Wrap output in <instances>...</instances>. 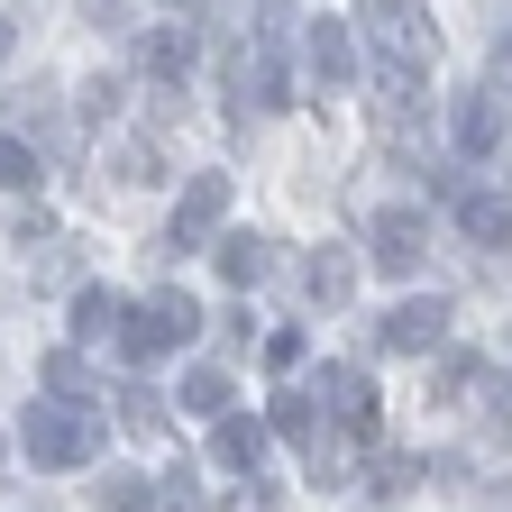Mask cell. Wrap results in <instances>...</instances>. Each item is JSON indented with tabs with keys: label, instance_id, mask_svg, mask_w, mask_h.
I'll list each match as a JSON object with an SVG mask.
<instances>
[{
	"label": "cell",
	"instance_id": "obj_1",
	"mask_svg": "<svg viewBox=\"0 0 512 512\" xmlns=\"http://www.w3.org/2000/svg\"><path fill=\"white\" fill-rule=\"evenodd\" d=\"M19 448H28V467H83L101 448V421L83 403H28L19 412Z\"/></svg>",
	"mask_w": 512,
	"mask_h": 512
},
{
	"label": "cell",
	"instance_id": "obj_2",
	"mask_svg": "<svg viewBox=\"0 0 512 512\" xmlns=\"http://www.w3.org/2000/svg\"><path fill=\"white\" fill-rule=\"evenodd\" d=\"M192 339H202V302H192V293H147L138 311H128V330H119V348L128 357H174V348H192Z\"/></svg>",
	"mask_w": 512,
	"mask_h": 512
},
{
	"label": "cell",
	"instance_id": "obj_3",
	"mask_svg": "<svg viewBox=\"0 0 512 512\" xmlns=\"http://www.w3.org/2000/svg\"><path fill=\"white\" fill-rule=\"evenodd\" d=\"M220 220H229V174H192L183 202H174V220H165V238H156V256H165V266H174V256H192Z\"/></svg>",
	"mask_w": 512,
	"mask_h": 512
},
{
	"label": "cell",
	"instance_id": "obj_4",
	"mask_svg": "<svg viewBox=\"0 0 512 512\" xmlns=\"http://www.w3.org/2000/svg\"><path fill=\"white\" fill-rule=\"evenodd\" d=\"M229 101H238V119L293 101V83H284V46H275V37H247V46L229 55Z\"/></svg>",
	"mask_w": 512,
	"mask_h": 512
},
{
	"label": "cell",
	"instance_id": "obj_5",
	"mask_svg": "<svg viewBox=\"0 0 512 512\" xmlns=\"http://www.w3.org/2000/svg\"><path fill=\"white\" fill-rule=\"evenodd\" d=\"M366 247H375V266H384V275H412L421 256H430V220H421L412 202H394V211H375Z\"/></svg>",
	"mask_w": 512,
	"mask_h": 512
},
{
	"label": "cell",
	"instance_id": "obj_6",
	"mask_svg": "<svg viewBox=\"0 0 512 512\" xmlns=\"http://www.w3.org/2000/svg\"><path fill=\"white\" fill-rule=\"evenodd\" d=\"M448 320H458V311H448L439 293H412V302H394V311H384V348H439L448 339Z\"/></svg>",
	"mask_w": 512,
	"mask_h": 512
},
{
	"label": "cell",
	"instance_id": "obj_7",
	"mask_svg": "<svg viewBox=\"0 0 512 512\" xmlns=\"http://www.w3.org/2000/svg\"><path fill=\"white\" fill-rule=\"evenodd\" d=\"M311 394L330 403V421H339V430H357V439L375 430V384H366L357 366H320V384H311Z\"/></svg>",
	"mask_w": 512,
	"mask_h": 512
},
{
	"label": "cell",
	"instance_id": "obj_8",
	"mask_svg": "<svg viewBox=\"0 0 512 512\" xmlns=\"http://www.w3.org/2000/svg\"><path fill=\"white\" fill-rule=\"evenodd\" d=\"M458 202V229H467V247H512V192H448Z\"/></svg>",
	"mask_w": 512,
	"mask_h": 512
},
{
	"label": "cell",
	"instance_id": "obj_9",
	"mask_svg": "<svg viewBox=\"0 0 512 512\" xmlns=\"http://www.w3.org/2000/svg\"><path fill=\"white\" fill-rule=\"evenodd\" d=\"M302 64H311V83H348V74H357L348 28H339V19H311V28H302Z\"/></svg>",
	"mask_w": 512,
	"mask_h": 512
},
{
	"label": "cell",
	"instance_id": "obj_10",
	"mask_svg": "<svg viewBox=\"0 0 512 512\" xmlns=\"http://www.w3.org/2000/svg\"><path fill=\"white\" fill-rule=\"evenodd\" d=\"M448 138H458V156L476 165V156H494V138H503V110H494V92H467L458 110H448Z\"/></svg>",
	"mask_w": 512,
	"mask_h": 512
},
{
	"label": "cell",
	"instance_id": "obj_11",
	"mask_svg": "<svg viewBox=\"0 0 512 512\" xmlns=\"http://www.w3.org/2000/svg\"><path fill=\"white\" fill-rule=\"evenodd\" d=\"M211 458H220V467H238V476H256V467H266V421L220 412V421H211Z\"/></svg>",
	"mask_w": 512,
	"mask_h": 512
},
{
	"label": "cell",
	"instance_id": "obj_12",
	"mask_svg": "<svg viewBox=\"0 0 512 512\" xmlns=\"http://www.w3.org/2000/svg\"><path fill=\"white\" fill-rule=\"evenodd\" d=\"M138 55H147V74H156V83H183V74H192V55H202V37L174 19V28H147V46H138Z\"/></svg>",
	"mask_w": 512,
	"mask_h": 512
},
{
	"label": "cell",
	"instance_id": "obj_13",
	"mask_svg": "<svg viewBox=\"0 0 512 512\" xmlns=\"http://www.w3.org/2000/svg\"><path fill=\"white\" fill-rule=\"evenodd\" d=\"M302 293H311L320 311H339V302L357 293V266H348V256H339V247H320V256H311V266H302Z\"/></svg>",
	"mask_w": 512,
	"mask_h": 512
},
{
	"label": "cell",
	"instance_id": "obj_14",
	"mask_svg": "<svg viewBox=\"0 0 512 512\" xmlns=\"http://www.w3.org/2000/svg\"><path fill=\"white\" fill-rule=\"evenodd\" d=\"M119 330H128V302H119L110 284L74 293V339H119Z\"/></svg>",
	"mask_w": 512,
	"mask_h": 512
},
{
	"label": "cell",
	"instance_id": "obj_15",
	"mask_svg": "<svg viewBox=\"0 0 512 512\" xmlns=\"http://www.w3.org/2000/svg\"><path fill=\"white\" fill-rule=\"evenodd\" d=\"M266 266H275L266 238H247V229H238V238H220V275H229L238 293H247V284H266Z\"/></svg>",
	"mask_w": 512,
	"mask_h": 512
},
{
	"label": "cell",
	"instance_id": "obj_16",
	"mask_svg": "<svg viewBox=\"0 0 512 512\" xmlns=\"http://www.w3.org/2000/svg\"><path fill=\"white\" fill-rule=\"evenodd\" d=\"M275 430L302 448V458H311L320 439H330V430H320V403H311V394H275Z\"/></svg>",
	"mask_w": 512,
	"mask_h": 512
},
{
	"label": "cell",
	"instance_id": "obj_17",
	"mask_svg": "<svg viewBox=\"0 0 512 512\" xmlns=\"http://www.w3.org/2000/svg\"><path fill=\"white\" fill-rule=\"evenodd\" d=\"M174 403H183V412H202V421H220V412H229V375H220V366H192Z\"/></svg>",
	"mask_w": 512,
	"mask_h": 512
},
{
	"label": "cell",
	"instance_id": "obj_18",
	"mask_svg": "<svg viewBox=\"0 0 512 512\" xmlns=\"http://www.w3.org/2000/svg\"><path fill=\"white\" fill-rule=\"evenodd\" d=\"M476 384H485V357H439V384H430V394L439 403H467Z\"/></svg>",
	"mask_w": 512,
	"mask_h": 512
},
{
	"label": "cell",
	"instance_id": "obj_19",
	"mask_svg": "<svg viewBox=\"0 0 512 512\" xmlns=\"http://www.w3.org/2000/svg\"><path fill=\"white\" fill-rule=\"evenodd\" d=\"M37 174H46V165H37L28 138H0V183H10V192H37Z\"/></svg>",
	"mask_w": 512,
	"mask_h": 512
},
{
	"label": "cell",
	"instance_id": "obj_20",
	"mask_svg": "<svg viewBox=\"0 0 512 512\" xmlns=\"http://www.w3.org/2000/svg\"><path fill=\"white\" fill-rule=\"evenodd\" d=\"M119 421L138 430V439H165V403L147 394V384H128V403H119Z\"/></svg>",
	"mask_w": 512,
	"mask_h": 512
},
{
	"label": "cell",
	"instance_id": "obj_21",
	"mask_svg": "<svg viewBox=\"0 0 512 512\" xmlns=\"http://www.w3.org/2000/svg\"><path fill=\"white\" fill-rule=\"evenodd\" d=\"M421 485V458H403V448H384L375 458V494H412Z\"/></svg>",
	"mask_w": 512,
	"mask_h": 512
},
{
	"label": "cell",
	"instance_id": "obj_22",
	"mask_svg": "<svg viewBox=\"0 0 512 512\" xmlns=\"http://www.w3.org/2000/svg\"><path fill=\"white\" fill-rule=\"evenodd\" d=\"M101 512H156V485H138V476H110V485H101Z\"/></svg>",
	"mask_w": 512,
	"mask_h": 512
},
{
	"label": "cell",
	"instance_id": "obj_23",
	"mask_svg": "<svg viewBox=\"0 0 512 512\" xmlns=\"http://www.w3.org/2000/svg\"><path fill=\"white\" fill-rule=\"evenodd\" d=\"M156 512H202V485H192V467H174V476L156 485Z\"/></svg>",
	"mask_w": 512,
	"mask_h": 512
},
{
	"label": "cell",
	"instance_id": "obj_24",
	"mask_svg": "<svg viewBox=\"0 0 512 512\" xmlns=\"http://www.w3.org/2000/svg\"><path fill=\"white\" fill-rule=\"evenodd\" d=\"M119 183H156V147L128 138V147H119Z\"/></svg>",
	"mask_w": 512,
	"mask_h": 512
},
{
	"label": "cell",
	"instance_id": "obj_25",
	"mask_svg": "<svg viewBox=\"0 0 512 512\" xmlns=\"http://www.w3.org/2000/svg\"><path fill=\"white\" fill-rule=\"evenodd\" d=\"M266 366H275V375L302 366V330H275V339H266Z\"/></svg>",
	"mask_w": 512,
	"mask_h": 512
},
{
	"label": "cell",
	"instance_id": "obj_26",
	"mask_svg": "<svg viewBox=\"0 0 512 512\" xmlns=\"http://www.w3.org/2000/svg\"><path fill=\"white\" fill-rule=\"evenodd\" d=\"M220 512H275V494H266V485H256V476H247V485H238V494H229Z\"/></svg>",
	"mask_w": 512,
	"mask_h": 512
},
{
	"label": "cell",
	"instance_id": "obj_27",
	"mask_svg": "<svg viewBox=\"0 0 512 512\" xmlns=\"http://www.w3.org/2000/svg\"><path fill=\"white\" fill-rule=\"evenodd\" d=\"M494 439L512 448V384H494Z\"/></svg>",
	"mask_w": 512,
	"mask_h": 512
},
{
	"label": "cell",
	"instance_id": "obj_28",
	"mask_svg": "<svg viewBox=\"0 0 512 512\" xmlns=\"http://www.w3.org/2000/svg\"><path fill=\"white\" fill-rule=\"evenodd\" d=\"M494 92H512V46H503V55H494Z\"/></svg>",
	"mask_w": 512,
	"mask_h": 512
},
{
	"label": "cell",
	"instance_id": "obj_29",
	"mask_svg": "<svg viewBox=\"0 0 512 512\" xmlns=\"http://www.w3.org/2000/svg\"><path fill=\"white\" fill-rule=\"evenodd\" d=\"M394 10H412V0H366V19H394Z\"/></svg>",
	"mask_w": 512,
	"mask_h": 512
},
{
	"label": "cell",
	"instance_id": "obj_30",
	"mask_svg": "<svg viewBox=\"0 0 512 512\" xmlns=\"http://www.w3.org/2000/svg\"><path fill=\"white\" fill-rule=\"evenodd\" d=\"M10 46H19V28H10V19H0V64H10Z\"/></svg>",
	"mask_w": 512,
	"mask_h": 512
}]
</instances>
